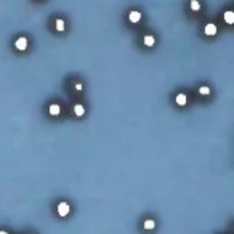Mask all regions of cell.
<instances>
[{"instance_id":"obj_1","label":"cell","mask_w":234,"mask_h":234,"mask_svg":"<svg viewBox=\"0 0 234 234\" xmlns=\"http://www.w3.org/2000/svg\"><path fill=\"white\" fill-rule=\"evenodd\" d=\"M69 212H71V207H69L67 202H59L58 204V213H59V217H67Z\"/></svg>"},{"instance_id":"obj_2","label":"cell","mask_w":234,"mask_h":234,"mask_svg":"<svg viewBox=\"0 0 234 234\" xmlns=\"http://www.w3.org/2000/svg\"><path fill=\"white\" fill-rule=\"evenodd\" d=\"M15 48L19 52H24L26 48H27V39L26 37H19L15 40Z\"/></svg>"},{"instance_id":"obj_3","label":"cell","mask_w":234,"mask_h":234,"mask_svg":"<svg viewBox=\"0 0 234 234\" xmlns=\"http://www.w3.org/2000/svg\"><path fill=\"white\" fill-rule=\"evenodd\" d=\"M205 34H207V35H215L217 34V26L209 23L207 26H205Z\"/></svg>"},{"instance_id":"obj_4","label":"cell","mask_w":234,"mask_h":234,"mask_svg":"<svg viewBox=\"0 0 234 234\" xmlns=\"http://www.w3.org/2000/svg\"><path fill=\"white\" fill-rule=\"evenodd\" d=\"M129 19L132 21V23H138V21L141 19V13H140V11H130Z\"/></svg>"},{"instance_id":"obj_5","label":"cell","mask_w":234,"mask_h":234,"mask_svg":"<svg viewBox=\"0 0 234 234\" xmlns=\"http://www.w3.org/2000/svg\"><path fill=\"white\" fill-rule=\"evenodd\" d=\"M59 112H61V108H59V104H52L50 106V114L52 116H59Z\"/></svg>"},{"instance_id":"obj_6","label":"cell","mask_w":234,"mask_h":234,"mask_svg":"<svg viewBox=\"0 0 234 234\" xmlns=\"http://www.w3.org/2000/svg\"><path fill=\"white\" fill-rule=\"evenodd\" d=\"M74 112H75V116L82 117V116L85 114V109H83V106H82V104H75V106H74Z\"/></svg>"},{"instance_id":"obj_7","label":"cell","mask_w":234,"mask_h":234,"mask_svg":"<svg viewBox=\"0 0 234 234\" xmlns=\"http://www.w3.org/2000/svg\"><path fill=\"white\" fill-rule=\"evenodd\" d=\"M188 101H186V95H183V93H180V95H176V104L178 106H184Z\"/></svg>"},{"instance_id":"obj_8","label":"cell","mask_w":234,"mask_h":234,"mask_svg":"<svg viewBox=\"0 0 234 234\" xmlns=\"http://www.w3.org/2000/svg\"><path fill=\"white\" fill-rule=\"evenodd\" d=\"M224 21H226L228 24H232V23H234V13H232V11H226V13H224Z\"/></svg>"},{"instance_id":"obj_9","label":"cell","mask_w":234,"mask_h":234,"mask_svg":"<svg viewBox=\"0 0 234 234\" xmlns=\"http://www.w3.org/2000/svg\"><path fill=\"white\" fill-rule=\"evenodd\" d=\"M154 44H155V40H154L152 35H144V45L146 47H152Z\"/></svg>"},{"instance_id":"obj_10","label":"cell","mask_w":234,"mask_h":234,"mask_svg":"<svg viewBox=\"0 0 234 234\" xmlns=\"http://www.w3.org/2000/svg\"><path fill=\"white\" fill-rule=\"evenodd\" d=\"M55 27H56V31H64V21L63 19H56V23H55Z\"/></svg>"},{"instance_id":"obj_11","label":"cell","mask_w":234,"mask_h":234,"mask_svg":"<svg viewBox=\"0 0 234 234\" xmlns=\"http://www.w3.org/2000/svg\"><path fill=\"white\" fill-rule=\"evenodd\" d=\"M154 228H155L154 220H146L144 221V229H154Z\"/></svg>"},{"instance_id":"obj_12","label":"cell","mask_w":234,"mask_h":234,"mask_svg":"<svg viewBox=\"0 0 234 234\" xmlns=\"http://www.w3.org/2000/svg\"><path fill=\"white\" fill-rule=\"evenodd\" d=\"M191 8H193L194 11H197V10L201 8V3L197 2V0H193V2H191Z\"/></svg>"},{"instance_id":"obj_13","label":"cell","mask_w":234,"mask_h":234,"mask_svg":"<svg viewBox=\"0 0 234 234\" xmlns=\"http://www.w3.org/2000/svg\"><path fill=\"white\" fill-rule=\"evenodd\" d=\"M199 93H201V95H210V88H209V87H205V85H204V87H201V88H199Z\"/></svg>"},{"instance_id":"obj_14","label":"cell","mask_w":234,"mask_h":234,"mask_svg":"<svg viewBox=\"0 0 234 234\" xmlns=\"http://www.w3.org/2000/svg\"><path fill=\"white\" fill-rule=\"evenodd\" d=\"M75 90H77V91H82V90H83L82 83H75Z\"/></svg>"},{"instance_id":"obj_15","label":"cell","mask_w":234,"mask_h":234,"mask_svg":"<svg viewBox=\"0 0 234 234\" xmlns=\"http://www.w3.org/2000/svg\"><path fill=\"white\" fill-rule=\"evenodd\" d=\"M0 234H8V232H6V231H2V229H0Z\"/></svg>"},{"instance_id":"obj_16","label":"cell","mask_w":234,"mask_h":234,"mask_svg":"<svg viewBox=\"0 0 234 234\" xmlns=\"http://www.w3.org/2000/svg\"><path fill=\"white\" fill-rule=\"evenodd\" d=\"M27 234H32V232H27Z\"/></svg>"}]
</instances>
